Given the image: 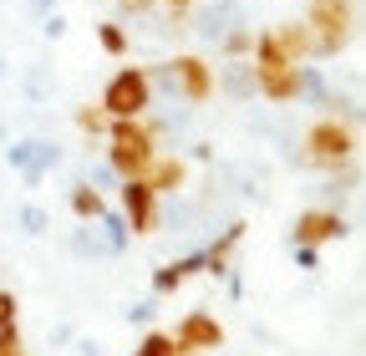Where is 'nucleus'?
Masks as SVG:
<instances>
[{
    "label": "nucleus",
    "instance_id": "7",
    "mask_svg": "<svg viewBox=\"0 0 366 356\" xmlns=\"http://www.w3.org/2000/svg\"><path fill=\"white\" fill-rule=\"evenodd\" d=\"M117 209L127 219V229L143 239V234H158V209L163 199L148 189V178H117Z\"/></svg>",
    "mask_w": 366,
    "mask_h": 356
},
{
    "label": "nucleus",
    "instance_id": "36",
    "mask_svg": "<svg viewBox=\"0 0 366 356\" xmlns=\"http://www.w3.org/2000/svg\"><path fill=\"white\" fill-rule=\"evenodd\" d=\"M46 11H56V0H31V16H46Z\"/></svg>",
    "mask_w": 366,
    "mask_h": 356
},
{
    "label": "nucleus",
    "instance_id": "13",
    "mask_svg": "<svg viewBox=\"0 0 366 356\" xmlns=\"http://www.w3.org/2000/svg\"><path fill=\"white\" fill-rule=\"evenodd\" d=\"M269 41L280 46V56H285L290 66L315 61V41H310V26H305V21H280V26H269Z\"/></svg>",
    "mask_w": 366,
    "mask_h": 356
},
{
    "label": "nucleus",
    "instance_id": "20",
    "mask_svg": "<svg viewBox=\"0 0 366 356\" xmlns=\"http://www.w3.org/2000/svg\"><path fill=\"white\" fill-rule=\"evenodd\" d=\"M249 41H254V31H249V26H229V31L214 41V46H219V56H224V61H244V56H249Z\"/></svg>",
    "mask_w": 366,
    "mask_h": 356
},
{
    "label": "nucleus",
    "instance_id": "10",
    "mask_svg": "<svg viewBox=\"0 0 366 356\" xmlns=\"http://www.w3.org/2000/svg\"><path fill=\"white\" fill-rule=\"evenodd\" d=\"M249 66H254V61H249ZM254 97H264V102H274V107L300 102V66H285V61L254 66Z\"/></svg>",
    "mask_w": 366,
    "mask_h": 356
},
{
    "label": "nucleus",
    "instance_id": "26",
    "mask_svg": "<svg viewBox=\"0 0 366 356\" xmlns=\"http://www.w3.org/2000/svg\"><path fill=\"white\" fill-rule=\"evenodd\" d=\"M153 316H158V295H148V300H137V305L122 310V321H127V326H153Z\"/></svg>",
    "mask_w": 366,
    "mask_h": 356
},
{
    "label": "nucleus",
    "instance_id": "22",
    "mask_svg": "<svg viewBox=\"0 0 366 356\" xmlns=\"http://www.w3.org/2000/svg\"><path fill=\"white\" fill-rule=\"evenodd\" d=\"M97 46H102L107 56H117V61H122V56L132 51V41H127V31H122L117 21H97Z\"/></svg>",
    "mask_w": 366,
    "mask_h": 356
},
{
    "label": "nucleus",
    "instance_id": "12",
    "mask_svg": "<svg viewBox=\"0 0 366 356\" xmlns=\"http://www.w3.org/2000/svg\"><path fill=\"white\" fill-rule=\"evenodd\" d=\"M194 275H204V249H189V254H178V259L158 264V270H153V295L163 300V295L183 290V285H189Z\"/></svg>",
    "mask_w": 366,
    "mask_h": 356
},
{
    "label": "nucleus",
    "instance_id": "37",
    "mask_svg": "<svg viewBox=\"0 0 366 356\" xmlns=\"http://www.w3.org/2000/svg\"><path fill=\"white\" fill-rule=\"evenodd\" d=\"M0 143H6V117H0Z\"/></svg>",
    "mask_w": 366,
    "mask_h": 356
},
{
    "label": "nucleus",
    "instance_id": "11",
    "mask_svg": "<svg viewBox=\"0 0 366 356\" xmlns=\"http://www.w3.org/2000/svg\"><path fill=\"white\" fill-rule=\"evenodd\" d=\"M148 189L158 194V199H173V194H183V189H189V158H183V153H153V163H148Z\"/></svg>",
    "mask_w": 366,
    "mask_h": 356
},
{
    "label": "nucleus",
    "instance_id": "2",
    "mask_svg": "<svg viewBox=\"0 0 366 356\" xmlns=\"http://www.w3.org/2000/svg\"><path fill=\"white\" fill-rule=\"evenodd\" d=\"M158 153V132L148 127V117H112L107 122V168L117 178H143L148 163Z\"/></svg>",
    "mask_w": 366,
    "mask_h": 356
},
{
    "label": "nucleus",
    "instance_id": "40",
    "mask_svg": "<svg viewBox=\"0 0 366 356\" xmlns=\"http://www.w3.org/2000/svg\"><path fill=\"white\" fill-rule=\"evenodd\" d=\"M21 356H26V351H21Z\"/></svg>",
    "mask_w": 366,
    "mask_h": 356
},
{
    "label": "nucleus",
    "instance_id": "39",
    "mask_svg": "<svg viewBox=\"0 0 366 356\" xmlns=\"http://www.w3.org/2000/svg\"><path fill=\"white\" fill-rule=\"evenodd\" d=\"M132 356H137V351H132Z\"/></svg>",
    "mask_w": 366,
    "mask_h": 356
},
{
    "label": "nucleus",
    "instance_id": "5",
    "mask_svg": "<svg viewBox=\"0 0 366 356\" xmlns=\"http://www.w3.org/2000/svg\"><path fill=\"white\" fill-rule=\"evenodd\" d=\"M97 107L107 117H148L153 107V81H148V66H117L102 86Z\"/></svg>",
    "mask_w": 366,
    "mask_h": 356
},
{
    "label": "nucleus",
    "instance_id": "1",
    "mask_svg": "<svg viewBox=\"0 0 366 356\" xmlns=\"http://www.w3.org/2000/svg\"><path fill=\"white\" fill-rule=\"evenodd\" d=\"M300 148H305V168L341 173V168H351L356 153H361V127L346 122V117H336V112H326V117H315V122L305 127Z\"/></svg>",
    "mask_w": 366,
    "mask_h": 356
},
{
    "label": "nucleus",
    "instance_id": "23",
    "mask_svg": "<svg viewBox=\"0 0 366 356\" xmlns=\"http://www.w3.org/2000/svg\"><path fill=\"white\" fill-rule=\"evenodd\" d=\"M71 122H76V127L86 132L92 143H97V138H107V122H112V117H107V112H102L97 102H86V107H76V112H71Z\"/></svg>",
    "mask_w": 366,
    "mask_h": 356
},
{
    "label": "nucleus",
    "instance_id": "27",
    "mask_svg": "<svg viewBox=\"0 0 366 356\" xmlns=\"http://www.w3.org/2000/svg\"><path fill=\"white\" fill-rule=\"evenodd\" d=\"M6 326H21V300H16V290L0 285V331Z\"/></svg>",
    "mask_w": 366,
    "mask_h": 356
},
{
    "label": "nucleus",
    "instance_id": "28",
    "mask_svg": "<svg viewBox=\"0 0 366 356\" xmlns=\"http://www.w3.org/2000/svg\"><path fill=\"white\" fill-rule=\"evenodd\" d=\"M41 36H46V41H61V36H66V16H61V11H46V16H41Z\"/></svg>",
    "mask_w": 366,
    "mask_h": 356
},
{
    "label": "nucleus",
    "instance_id": "14",
    "mask_svg": "<svg viewBox=\"0 0 366 356\" xmlns=\"http://www.w3.org/2000/svg\"><path fill=\"white\" fill-rule=\"evenodd\" d=\"M244 234H249V224L244 219H234V224H224V234L204 249V275H214V280H224L229 275V259H234V249L244 244Z\"/></svg>",
    "mask_w": 366,
    "mask_h": 356
},
{
    "label": "nucleus",
    "instance_id": "25",
    "mask_svg": "<svg viewBox=\"0 0 366 356\" xmlns=\"http://www.w3.org/2000/svg\"><path fill=\"white\" fill-rule=\"evenodd\" d=\"M71 254H81V259H107L97 229H76V234H71Z\"/></svg>",
    "mask_w": 366,
    "mask_h": 356
},
{
    "label": "nucleus",
    "instance_id": "17",
    "mask_svg": "<svg viewBox=\"0 0 366 356\" xmlns=\"http://www.w3.org/2000/svg\"><path fill=\"white\" fill-rule=\"evenodd\" d=\"M214 86H224L229 97H254V66H249V56L244 61H224L219 71H214Z\"/></svg>",
    "mask_w": 366,
    "mask_h": 356
},
{
    "label": "nucleus",
    "instance_id": "3",
    "mask_svg": "<svg viewBox=\"0 0 366 356\" xmlns=\"http://www.w3.org/2000/svg\"><path fill=\"white\" fill-rule=\"evenodd\" d=\"M148 81H153V97H158V86H163V92L194 102V107L219 92V86H214V66H209V56H199V51H178L173 61L148 66Z\"/></svg>",
    "mask_w": 366,
    "mask_h": 356
},
{
    "label": "nucleus",
    "instance_id": "34",
    "mask_svg": "<svg viewBox=\"0 0 366 356\" xmlns=\"http://www.w3.org/2000/svg\"><path fill=\"white\" fill-rule=\"evenodd\" d=\"M76 356H107V351H102L97 341H76Z\"/></svg>",
    "mask_w": 366,
    "mask_h": 356
},
{
    "label": "nucleus",
    "instance_id": "32",
    "mask_svg": "<svg viewBox=\"0 0 366 356\" xmlns=\"http://www.w3.org/2000/svg\"><path fill=\"white\" fill-rule=\"evenodd\" d=\"M71 341H76L71 326H56V331H51V346H71Z\"/></svg>",
    "mask_w": 366,
    "mask_h": 356
},
{
    "label": "nucleus",
    "instance_id": "6",
    "mask_svg": "<svg viewBox=\"0 0 366 356\" xmlns=\"http://www.w3.org/2000/svg\"><path fill=\"white\" fill-rule=\"evenodd\" d=\"M6 163L16 168V178H21L26 189H41L46 173H56V168L66 163V148L51 143V138H16V143L6 148Z\"/></svg>",
    "mask_w": 366,
    "mask_h": 356
},
{
    "label": "nucleus",
    "instance_id": "33",
    "mask_svg": "<svg viewBox=\"0 0 366 356\" xmlns=\"http://www.w3.org/2000/svg\"><path fill=\"white\" fill-rule=\"evenodd\" d=\"M158 6H163V11H194L199 0H158Z\"/></svg>",
    "mask_w": 366,
    "mask_h": 356
},
{
    "label": "nucleus",
    "instance_id": "38",
    "mask_svg": "<svg viewBox=\"0 0 366 356\" xmlns=\"http://www.w3.org/2000/svg\"><path fill=\"white\" fill-rule=\"evenodd\" d=\"M6 66H11V61H0V76H6Z\"/></svg>",
    "mask_w": 366,
    "mask_h": 356
},
{
    "label": "nucleus",
    "instance_id": "19",
    "mask_svg": "<svg viewBox=\"0 0 366 356\" xmlns=\"http://www.w3.org/2000/svg\"><path fill=\"white\" fill-rule=\"evenodd\" d=\"M229 16H234V6H209V11H199V21H189V31H199L204 41H219L229 31Z\"/></svg>",
    "mask_w": 366,
    "mask_h": 356
},
{
    "label": "nucleus",
    "instance_id": "30",
    "mask_svg": "<svg viewBox=\"0 0 366 356\" xmlns=\"http://www.w3.org/2000/svg\"><path fill=\"white\" fill-rule=\"evenodd\" d=\"M0 356H21V326H6V331H0Z\"/></svg>",
    "mask_w": 366,
    "mask_h": 356
},
{
    "label": "nucleus",
    "instance_id": "35",
    "mask_svg": "<svg viewBox=\"0 0 366 356\" xmlns=\"http://www.w3.org/2000/svg\"><path fill=\"white\" fill-rule=\"evenodd\" d=\"M189 158H199V163H209V158H214V148H209V143H194V148H189Z\"/></svg>",
    "mask_w": 366,
    "mask_h": 356
},
{
    "label": "nucleus",
    "instance_id": "18",
    "mask_svg": "<svg viewBox=\"0 0 366 356\" xmlns=\"http://www.w3.org/2000/svg\"><path fill=\"white\" fill-rule=\"evenodd\" d=\"M336 92H331V81H326V71L320 66H310V61H300V102H315V107H326Z\"/></svg>",
    "mask_w": 366,
    "mask_h": 356
},
{
    "label": "nucleus",
    "instance_id": "9",
    "mask_svg": "<svg viewBox=\"0 0 366 356\" xmlns=\"http://www.w3.org/2000/svg\"><path fill=\"white\" fill-rule=\"evenodd\" d=\"M346 234H351V224L341 209H300L290 224V244H315V249L331 239H346Z\"/></svg>",
    "mask_w": 366,
    "mask_h": 356
},
{
    "label": "nucleus",
    "instance_id": "16",
    "mask_svg": "<svg viewBox=\"0 0 366 356\" xmlns=\"http://www.w3.org/2000/svg\"><path fill=\"white\" fill-rule=\"evenodd\" d=\"M66 204H71V219L76 224H92L102 209H107V199H102V189L92 184V178H76L71 184V194H66Z\"/></svg>",
    "mask_w": 366,
    "mask_h": 356
},
{
    "label": "nucleus",
    "instance_id": "4",
    "mask_svg": "<svg viewBox=\"0 0 366 356\" xmlns=\"http://www.w3.org/2000/svg\"><path fill=\"white\" fill-rule=\"evenodd\" d=\"M310 26V41H315V61H331L351 46V36H356V0H310L305 16Z\"/></svg>",
    "mask_w": 366,
    "mask_h": 356
},
{
    "label": "nucleus",
    "instance_id": "29",
    "mask_svg": "<svg viewBox=\"0 0 366 356\" xmlns=\"http://www.w3.org/2000/svg\"><path fill=\"white\" fill-rule=\"evenodd\" d=\"M295 270H320V249L315 244H295Z\"/></svg>",
    "mask_w": 366,
    "mask_h": 356
},
{
    "label": "nucleus",
    "instance_id": "8",
    "mask_svg": "<svg viewBox=\"0 0 366 356\" xmlns=\"http://www.w3.org/2000/svg\"><path fill=\"white\" fill-rule=\"evenodd\" d=\"M173 341H178V356H204V351H224V321L214 316L209 305H199V310H189V316L178 321Z\"/></svg>",
    "mask_w": 366,
    "mask_h": 356
},
{
    "label": "nucleus",
    "instance_id": "15",
    "mask_svg": "<svg viewBox=\"0 0 366 356\" xmlns=\"http://www.w3.org/2000/svg\"><path fill=\"white\" fill-rule=\"evenodd\" d=\"M92 224H97V239H102V249L107 254H122L127 244H132V229H127V219H122V209H102L97 219H92Z\"/></svg>",
    "mask_w": 366,
    "mask_h": 356
},
{
    "label": "nucleus",
    "instance_id": "21",
    "mask_svg": "<svg viewBox=\"0 0 366 356\" xmlns=\"http://www.w3.org/2000/svg\"><path fill=\"white\" fill-rule=\"evenodd\" d=\"M16 229L41 239V234H51V209H41V204H21L16 209Z\"/></svg>",
    "mask_w": 366,
    "mask_h": 356
},
{
    "label": "nucleus",
    "instance_id": "24",
    "mask_svg": "<svg viewBox=\"0 0 366 356\" xmlns=\"http://www.w3.org/2000/svg\"><path fill=\"white\" fill-rule=\"evenodd\" d=\"M137 356H178V341H173V331H143V341H137Z\"/></svg>",
    "mask_w": 366,
    "mask_h": 356
},
{
    "label": "nucleus",
    "instance_id": "31",
    "mask_svg": "<svg viewBox=\"0 0 366 356\" xmlns=\"http://www.w3.org/2000/svg\"><path fill=\"white\" fill-rule=\"evenodd\" d=\"M117 6H122L127 16H148V11H158V0H117Z\"/></svg>",
    "mask_w": 366,
    "mask_h": 356
}]
</instances>
